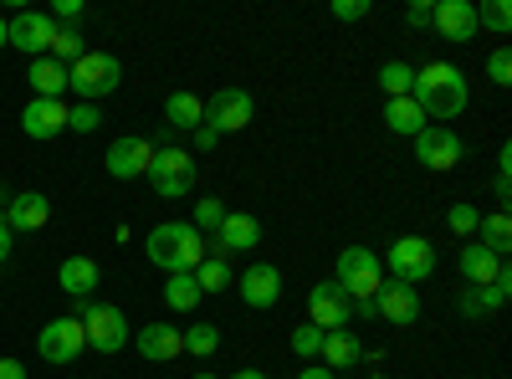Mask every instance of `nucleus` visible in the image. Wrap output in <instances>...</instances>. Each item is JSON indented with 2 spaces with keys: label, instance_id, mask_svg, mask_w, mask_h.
I'll list each match as a JSON object with an SVG mask.
<instances>
[{
  "label": "nucleus",
  "instance_id": "obj_1",
  "mask_svg": "<svg viewBox=\"0 0 512 379\" xmlns=\"http://www.w3.org/2000/svg\"><path fill=\"white\" fill-rule=\"evenodd\" d=\"M415 108L425 113V123H441L451 129V118L466 113L472 103V88H466V72L456 62H431V67H415V88H410Z\"/></svg>",
  "mask_w": 512,
  "mask_h": 379
},
{
  "label": "nucleus",
  "instance_id": "obj_2",
  "mask_svg": "<svg viewBox=\"0 0 512 379\" xmlns=\"http://www.w3.org/2000/svg\"><path fill=\"white\" fill-rule=\"evenodd\" d=\"M144 257L159 267V272H195L205 257H210V246H205V236L190 226V221H164V226H154L149 236H144Z\"/></svg>",
  "mask_w": 512,
  "mask_h": 379
},
{
  "label": "nucleus",
  "instance_id": "obj_3",
  "mask_svg": "<svg viewBox=\"0 0 512 379\" xmlns=\"http://www.w3.org/2000/svg\"><path fill=\"white\" fill-rule=\"evenodd\" d=\"M195 154L190 149H180V144H159L154 149V159H149V170H144V180L154 185V195H164V200H185L190 190H195Z\"/></svg>",
  "mask_w": 512,
  "mask_h": 379
},
{
  "label": "nucleus",
  "instance_id": "obj_4",
  "mask_svg": "<svg viewBox=\"0 0 512 379\" xmlns=\"http://www.w3.org/2000/svg\"><path fill=\"white\" fill-rule=\"evenodd\" d=\"M118 82H123V67H118L113 52H93V47H88V52L67 67V88H72L82 103H98V98L118 93Z\"/></svg>",
  "mask_w": 512,
  "mask_h": 379
},
{
  "label": "nucleus",
  "instance_id": "obj_5",
  "mask_svg": "<svg viewBox=\"0 0 512 379\" xmlns=\"http://www.w3.org/2000/svg\"><path fill=\"white\" fill-rule=\"evenodd\" d=\"M384 272H390L395 282L405 287H420V282H431L436 277V246L425 241V236H395L390 251H384Z\"/></svg>",
  "mask_w": 512,
  "mask_h": 379
},
{
  "label": "nucleus",
  "instance_id": "obj_6",
  "mask_svg": "<svg viewBox=\"0 0 512 379\" xmlns=\"http://www.w3.org/2000/svg\"><path fill=\"white\" fill-rule=\"evenodd\" d=\"M338 287L349 292V303H374V292L384 287V262L369 246H344L338 251Z\"/></svg>",
  "mask_w": 512,
  "mask_h": 379
},
{
  "label": "nucleus",
  "instance_id": "obj_7",
  "mask_svg": "<svg viewBox=\"0 0 512 379\" xmlns=\"http://www.w3.org/2000/svg\"><path fill=\"white\" fill-rule=\"evenodd\" d=\"M77 323H82V333H88V349H98V354H118L134 333H128V318H123V308H113V303H82V313H77Z\"/></svg>",
  "mask_w": 512,
  "mask_h": 379
},
{
  "label": "nucleus",
  "instance_id": "obj_8",
  "mask_svg": "<svg viewBox=\"0 0 512 379\" xmlns=\"http://www.w3.org/2000/svg\"><path fill=\"white\" fill-rule=\"evenodd\" d=\"M251 118H256V98L246 88H221L205 98V129L216 134H241Z\"/></svg>",
  "mask_w": 512,
  "mask_h": 379
},
{
  "label": "nucleus",
  "instance_id": "obj_9",
  "mask_svg": "<svg viewBox=\"0 0 512 379\" xmlns=\"http://www.w3.org/2000/svg\"><path fill=\"white\" fill-rule=\"evenodd\" d=\"M410 144H415V159L425 164V170H436V175L456 170V164L466 159V144H461V134H456V129H441V123H431V129H420Z\"/></svg>",
  "mask_w": 512,
  "mask_h": 379
},
{
  "label": "nucleus",
  "instance_id": "obj_10",
  "mask_svg": "<svg viewBox=\"0 0 512 379\" xmlns=\"http://www.w3.org/2000/svg\"><path fill=\"white\" fill-rule=\"evenodd\" d=\"M82 349H88V333H82L77 318H52L47 328L36 333V354L47 364H72Z\"/></svg>",
  "mask_w": 512,
  "mask_h": 379
},
{
  "label": "nucleus",
  "instance_id": "obj_11",
  "mask_svg": "<svg viewBox=\"0 0 512 379\" xmlns=\"http://www.w3.org/2000/svg\"><path fill=\"white\" fill-rule=\"evenodd\" d=\"M52 36H57V21L47 11H21V16L6 21V47H16L26 57H47Z\"/></svg>",
  "mask_w": 512,
  "mask_h": 379
},
{
  "label": "nucleus",
  "instance_id": "obj_12",
  "mask_svg": "<svg viewBox=\"0 0 512 379\" xmlns=\"http://www.w3.org/2000/svg\"><path fill=\"white\" fill-rule=\"evenodd\" d=\"M236 292H241V303L256 308V313H267L282 303V272L277 262H251L241 277H236Z\"/></svg>",
  "mask_w": 512,
  "mask_h": 379
},
{
  "label": "nucleus",
  "instance_id": "obj_13",
  "mask_svg": "<svg viewBox=\"0 0 512 379\" xmlns=\"http://www.w3.org/2000/svg\"><path fill=\"white\" fill-rule=\"evenodd\" d=\"M349 318H354V303H349V292L338 282H318L308 292V323L313 328L333 333V328H349Z\"/></svg>",
  "mask_w": 512,
  "mask_h": 379
},
{
  "label": "nucleus",
  "instance_id": "obj_14",
  "mask_svg": "<svg viewBox=\"0 0 512 379\" xmlns=\"http://www.w3.org/2000/svg\"><path fill=\"white\" fill-rule=\"evenodd\" d=\"M149 159H154V144H149V139L123 134V139L108 144V159H103V164H108V175H113V180H144Z\"/></svg>",
  "mask_w": 512,
  "mask_h": 379
},
{
  "label": "nucleus",
  "instance_id": "obj_15",
  "mask_svg": "<svg viewBox=\"0 0 512 379\" xmlns=\"http://www.w3.org/2000/svg\"><path fill=\"white\" fill-rule=\"evenodd\" d=\"M374 313L395 328H410L420 323V287H405V282H384L374 292Z\"/></svg>",
  "mask_w": 512,
  "mask_h": 379
},
{
  "label": "nucleus",
  "instance_id": "obj_16",
  "mask_svg": "<svg viewBox=\"0 0 512 379\" xmlns=\"http://www.w3.org/2000/svg\"><path fill=\"white\" fill-rule=\"evenodd\" d=\"M256 246H262V221H256V216H241V210H236V216H231V210H226V221H221V231H216V246H210V257H236V251H256Z\"/></svg>",
  "mask_w": 512,
  "mask_h": 379
},
{
  "label": "nucleus",
  "instance_id": "obj_17",
  "mask_svg": "<svg viewBox=\"0 0 512 379\" xmlns=\"http://www.w3.org/2000/svg\"><path fill=\"white\" fill-rule=\"evenodd\" d=\"M431 26L441 31V41H477V6L472 0H436Z\"/></svg>",
  "mask_w": 512,
  "mask_h": 379
},
{
  "label": "nucleus",
  "instance_id": "obj_18",
  "mask_svg": "<svg viewBox=\"0 0 512 379\" xmlns=\"http://www.w3.org/2000/svg\"><path fill=\"white\" fill-rule=\"evenodd\" d=\"M134 349H139L149 364H169V359L185 354V328H175V323H149V328L134 333Z\"/></svg>",
  "mask_w": 512,
  "mask_h": 379
},
{
  "label": "nucleus",
  "instance_id": "obj_19",
  "mask_svg": "<svg viewBox=\"0 0 512 379\" xmlns=\"http://www.w3.org/2000/svg\"><path fill=\"white\" fill-rule=\"evenodd\" d=\"M0 221L11 226V236L16 231H41L52 221V200L41 195V190H21V195H11V205L0 210Z\"/></svg>",
  "mask_w": 512,
  "mask_h": 379
},
{
  "label": "nucleus",
  "instance_id": "obj_20",
  "mask_svg": "<svg viewBox=\"0 0 512 379\" xmlns=\"http://www.w3.org/2000/svg\"><path fill=\"white\" fill-rule=\"evenodd\" d=\"M21 129H26V139H57L67 129V103L62 98H31L21 108Z\"/></svg>",
  "mask_w": 512,
  "mask_h": 379
},
{
  "label": "nucleus",
  "instance_id": "obj_21",
  "mask_svg": "<svg viewBox=\"0 0 512 379\" xmlns=\"http://www.w3.org/2000/svg\"><path fill=\"white\" fill-rule=\"evenodd\" d=\"M502 267H507V262L497 257V251H487L482 241H466V246H461V257H456V272H461V282H466V287H477V292H482V287H487V282H492Z\"/></svg>",
  "mask_w": 512,
  "mask_h": 379
},
{
  "label": "nucleus",
  "instance_id": "obj_22",
  "mask_svg": "<svg viewBox=\"0 0 512 379\" xmlns=\"http://www.w3.org/2000/svg\"><path fill=\"white\" fill-rule=\"evenodd\" d=\"M98 262L93 257H67L62 267H57V282H62V292L67 298H77V303H88L93 298V287H98Z\"/></svg>",
  "mask_w": 512,
  "mask_h": 379
},
{
  "label": "nucleus",
  "instance_id": "obj_23",
  "mask_svg": "<svg viewBox=\"0 0 512 379\" xmlns=\"http://www.w3.org/2000/svg\"><path fill=\"white\" fill-rule=\"evenodd\" d=\"M333 374L338 369H354L359 359H364V344L354 339V328H333V333H323V354H318Z\"/></svg>",
  "mask_w": 512,
  "mask_h": 379
},
{
  "label": "nucleus",
  "instance_id": "obj_24",
  "mask_svg": "<svg viewBox=\"0 0 512 379\" xmlns=\"http://www.w3.org/2000/svg\"><path fill=\"white\" fill-rule=\"evenodd\" d=\"M384 129L400 134V139H415L420 129H431V123H425V113L415 108V98H390L384 103Z\"/></svg>",
  "mask_w": 512,
  "mask_h": 379
},
{
  "label": "nucleus",
  "instance_id": "obj_25",
  "mask_svg": "<svg viewBox=\"0 0 512 379\" xmlns=\"http://www.w3.org/2000/svg\"><path fill=\"white\" fill-rule=\"evenodd\" d=\"M31 93L36 98H62L67 93V67L62 62H52V57H31Z\"/></svg>",
  "mask_w": 512,
  "mask_h": 379
},
{
  "label": "nucleus",
  "instance_id": "obj_26",
  "mask_svg": "<svg viewBox=\"0 0 512 379\" xmlns=\"http://www.w3.org/2000/svg\"><path fill=\"white\" fill-rule=\"evenodd\" d=\"M164 118H169V129H200L205 123V98H195V93H169L164 98Z\"/></svg>",
  "mask_w": 512,
  "mask_h": 379
},
{
  "label": "nucleus",
  "instance_id": "obj_27",
  "mask_svg": "<svg viewBox=\"0 0 512 379\" xmlns=\"http://www.w3.org/2000/svg\"><path fill=\"white\" fill-rule=\"evenodd\" d=\"M477 241L507 262V251H512V216H507V210H492V216L477 221Z\"/></svg>",
  "mask_w": 512,
  "mask_h": 379
},
{
  "label": "nucleus",
  "instance_id": "obj_28",
  "mask_svg": "<svg viewBox=\"0 0 512 379\" xmlns=\"http://www.w3.org/2000/svg\"><path fill=\"white\" fill-rule=\"evenodd\" d=\"M205 298V292L195 287V272H175L164 282V303L175 308V313H195V303Z\"/></svg>",
  "mask_w": 512,
  "mask_h": 379
},
{
  "label": "nucleus",
  "instance_id": "obj_29",
  "mask_svg": "<svg viewBox=\"0 0 512 379\" xmlns=\"http://www.w3.org/2000/svg\"><path fill=\"white\" fill-rule=\"evenodd\" d=\"M195 287H200V292H226V287H236L231 262H226V257H205V262L195 267Z\"/></svg>",
  "mask_w": 512,
  "mask_h": 379
},
{
  "label": "nucleus",
  "instance_id": "obj_30",
  "mask_svg": "<svg viewBox=\"0 0 512 379\" xmlns=\"http://www.w3.org/2000/svg\"><path fill=\"white\" fill-rule=\"evenodd\" d=\"M82 52H88V41L77 36V26H57V36H52V47H47V57L52 62H62V67H72Z\"/></svg>",
  "mask_w": 512,
  "mask_h": 379
},
{
  "label": "nucleus",
  "instance_id": "obj_31",
  "mask_svg": "<svg viewBox=\"0 0 512 379\" xmlns=\"http://www.w3.org/2000/svg\"><path fill=\"white\" fill-rule=\"evenodd\" d=\"M379 88L390 93V98H410V88H415V67H410V62H384V67H379Z\"/></svg>",
  "mask_w": 512,
  "mask_h": 379
},
{
  "label": "nucleus",
  "instance_id": "obj_32",
  "mask_svg": "<svg viewBox=\"0 0 512 379\" xmlns=\"http://www.w3.org/2000/svg\"><path fill=\"white\" fill-rule=\"evenodd\" d=\"M185 354H195V359L221 354V328H216V323H195V328H185Z\"/></svg>",
  "mask_w": 512,
  "mask_h": 379
},
{
  "label": "nucleus",
  "instance_id": "obj_33",
  "mask_svg": "<svg viewBox=\"0 0 512 379\" xmlns=\"http://www.w3.org/2000/svg\"><path fill=\"white\" fill-rule=\"evenodd\" d=\"M221 221H226V200H216V195H205V200H195V231L205 236V231H221Z\"/></svg>",
  "mask_w": 512,
  "mask_h": 379
},
{
  "label": "nucleus",
  "instance_id": "obj_34",
  "mask_svg": "<svg viewBox=\"0 0 512 379\" xmlns=\"http://www.w3.org/2000/svg\"><path fill=\"white\" fill-rule=\"evenodd\" d=\"M497 31V36H507L512 31V6H507V0H487V6L477 11V31Z\"/></svg>",
  "mask_w": 512,
  "mask_h": 379
},
{
  "label": "nucleus",
  "instance_id": "obj_35",
  "mask_svg": "<svg viewBox=\"0 0 512 379\" xmlns=\"http://www.w3.org/2000/svg\"><path fill=\"white\" fill-rule=\"evenodd\" d=\"M292 354L313 364V359L323 354V328H313V323H303V328H292Z\"/></svg>",
  "mask_w": 512,
  "mask_h": 379
},
{
  "label": "nucleus",
  "instance_id": "obj_36",
  "mask_svg": "<svg viewBox=\"0 0 512 379\" xmlns=\"http://www.w3.org/2000/svg\"><path fill=\"white\" fill-rule=\"evenodd\" d=\"M507 298H512V272L502 267V272H497V277H492V282L477 292V308H502Z\"/></svg>",
  "mask_w": 512,
  "mask_h": 379
},
{
  "label": "nucleus",
  "instance_id": "obj_37",
  "mask_svg": "<svg viewBox=\"0 0 512 379\" xmlns=\"http://www.w3.org/2000/svg\"><path fill=\"white\" fill-rule=\"evenodd\" d=\"M477 221H482L477 205H451V210H446V226H451L456 236H477Z\"/></svg>",
  "mask_w": 512,
  "mask_h": 379
},
{
  "label": "nucleus",
  "instance_id": "obj_38",
  "mask_svg": "<svg viewBox=\"0 0 512 379\" xmlns=\"http://www.w3.org/2000/svg\"><path fill=\"white\" fill-rule=\"evenodd\" d=\"M98 123H103L98 103H77V108H67V129H72V134H93Z\"/></svg>",
  "mask_w": 512,
  "mask_h": 379
},
{
  "label": "nucleus",
  "instance_id": "obj_39",
  "mask_svg": "<svg viewBox=\"0 0 512 379\" xmlns=\"http://www.w3.org/2000/svg\"><path fill=\"white\" fill-rule=\"evenodd\" d=\"M487 77L497 82V88H507V82H512V52H507V47H492V57H487Z\"/></svg>",
  "mask_w": 512,
  "mask_h": 379
},
{
  "label": "nucleus",
  "instance_id": "obj_40",
  "mask_svg": "<svg viewBox=\"0 0 512 379\" xmlns=\"http://www.w3.org/2000/svg\"><path fill=\"white\" fill-rule=\"evenodd\" d=\"M374 6H369V0H333V16L338 21H364Z\"/></svg>",
  "mask_w": 512,
  "mask_h": 379
},
{
  "label": "nucleus",
  "instance_id": "obj_41",
  "mask_svg": "<svg viewBox=\"0 0 512 379\" xmlns=\"http://www.w3.org/2000/svg\"><path fill=\"white\" fill-rule=\"evenodd\" d=\"M77 16H82V0H57V11H52V21H57V26H62V21L72 26Z\"/></svg>",
  "mask_w": 512,
  "mask_h": 379
},
{
  "label": "nucleus",
  "instance_id": "obj_42",
  "mask_svg": "<svg viewBox=\"0 0 512 379\" xmlns=\"http://www.w3.org/2000/svg\"><path fill=\"white\" fill-rule=\"evenodd\" d=\"M405 21H410L415 31H420V26H431V6H425V0H415V6L405 11Z\"/></svg>",
  "mask_w": 512,
  "mask_h": 379
},
{
  "label": "nucleus",
  "instance_id": "obj_43",
  "mask_svg": "<svg viewBox=\"0 0 512 379\" xmlns=\"http://www.w3.org/2000/svg\"><path fill=\"white\" fill-rule=\"evenodd\" d=\"M11 246H16V236H11V226H6V221H0V267L11 262Z\"/></svg>",
  "mask_w": 512,
  "mask_h": 379
},
{
  "label": "nucleus",
  "instance_id": "obj_44",
  "mask_svg": "<svg viewBox=\"0 0 512 379\" xmlns=\"http://www.w3.org/2000/svg\"><path fill=\"white\" fill-rule=\"evenodd\" d=\"M221 144V134L216 129H205V123H200V129H195V149H216Z\"/></svg>",
  "mask_w": 512,
  "mask_h": 379
},
{
  "label": "nucleus",
  "instance_id": "obj_45",
  "mask_svg": "<svg viewBox=\"0 0 512 379\" xmlns=\"http://www.w3.org/2000/svg\"><path fill=\"white\" fill-rule=\"evenodd\" d=\"M0 379H26V364L21 359H0Z\"/></svg>",
  "mask_w": 512,
  "mask_h": 379
},
{
  "label": "nucleus",
  "instance_id": "obj_46",
  "mask_svg": "<svg viewBox=\"0 0 512 379\" xmlns=\"http://www.w3.org/2000/svg\"><path fill=\"white\" fill-rule=\"evenodd\" d=\"M297 379H338L328 364H308V369H297Z\"/></svg>",
  "mask_w": 512,
  "mask_h": 379
},
{
  "label": "nucleus",
  "instance_id": "obj_47",
  "mask_svg": "<svg viewBox=\"0 0 512 379\" xmlns=\"http://www.w3.org/2000/svg\"><path fill=\"white\" fill-rule=\"evenodd\" d=\"M231 379H267V374H262V369H236Z\"/></svg>",
  "mask_w": 512,
  "mask_h": 379
},
{
  "label": "nucleus",
  "instance_id": "obj_48",
  "mask_svg": "<svg viewBox=\"0 0 512 379\" xmlns=\"http://www.w3.org/2000/svg\"><path fill=\"white\" fill-rule=\"evenodd\" d=\"M0 47H6V16H0Z\"/></svg>",
  "mask_w": 512,
  "mask_h": 379
},
{
  "label": "nucleus",
  "instance_id": "obj_49",
  "mask_svg": "<svg viewBox=\"0 0 512 379\" xmlns=\"http://www.w3.org/2000/svg\"><path fill=\"white\" fill-rule=\"evenodd\" d=\"M195 379H216V374H195Z\"/></svg>",
  "mask_w": 512,
  "mask_h": 379
},
{
  "label": "nucleus",
  "instance_id": "obj_50",
  "mask_svg": "<svg viewBox=\"0 0 512 379\" xmlns=\"http://www.w3.org/2000/svg\"><path fill=\"white\" fill-rule=\"evenodd\" d=\"M374 379H384V374H374Z\"/></svg>",
  "mask_w": 512,
  "mask_h": 379
}]
</instances>
